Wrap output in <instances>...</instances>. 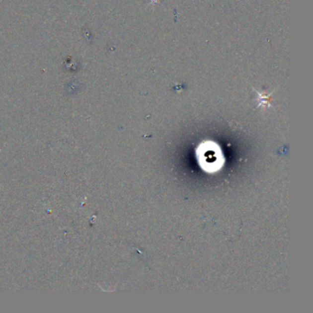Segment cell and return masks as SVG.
<instances>
[{
    "instance_id": "6da1fadb",
    "label": "cell",
    "mask_w": 313,
    "mask_h": 313,
    "mask_svg": "<svg viewBox=\"0 0 313 313\" xmlns=\"http://www.w3.org/2000/svg\"><path fill=\"white\" fill-rule=\"evenodd\" d=\"M196 157L199 167L210 174L219 172L225 163V156L221 146L212 141L201 143L197 147Z\"/></svg>"
}]
</instances>
